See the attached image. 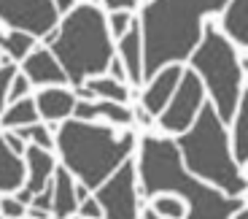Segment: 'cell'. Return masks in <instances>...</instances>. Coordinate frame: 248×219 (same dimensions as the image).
Wrapping results in <instances>:
<instances>
[{"instance_id":"6da1fadb","label":"cell","mask_w":248,"mask_h":219,"mask_svg":"<svg viewBox=\"0 0 248 219\" xmlns=\"http://www.w3.org/2000/svg\"><path fill=\"white\" fill-rule=\"evenodd\" d=\"M224 0H154L140 8L143 79L165 70L194 51L202 38V17L221 11Z\"/></svg>"},{"instance_id":"7a4b0ae2","label":"cell","mask_w":248,"mask_h":219,"mask_svg":"<svg viewBox=\"0 0 248 219\" xmlns=\"http://www.w3.org/2000/svg\"><path fill=\"white\" fill-rule=\"evenodd\" d=\"M138 176H140L143 195H156V192L181 195L189 203L186 219H232V214H237L243 208L240 198H224L216 189L205 187L186 173L178 146L168 138H154V135L143 138Z\"/></svg>"},{"instance_id":"3957f363","label":"cell","mask_w":248,"mask_h":219,"mask_svg":"<svg viewBox=\"0 0 248 219\" xmlns=\"http://www.w3.org/2000/svg\"><path fill=\"white\" fill-rule=\"evenodd\" d=\"M46 41L68 82L76 87H84L89 79L106 73L113 60L106 14L94 3H78L70 14H65L60 27L46 35Z\"/></svg>"},{"instance_id":"277c9868","label":"cell","mask_w":248,"mask_h":219,"mask_svg":"<svg viewBox=\"0 0 248 219\" xmlns=\"http://www.w3.org/2000/svg\"><path fill=\"white\" fill-rule=\"evenodd\" d=\"M132 144H135L132 133L116 135L106 125L78 119H65V125L57 130V149L62 154V163L68 173L78 176V182L87 189L103 187L119 170V165L127 163Z\"/></svg>"},{"instance_id":"5b68a950","label":"cell","mask_w":248,"mask_h":219,"mask_svg":"<svg viewBox=\"0 0 248 219\" xmlns=\"http://www.w3.org/2000/svg\"><path fill=\"white\" fill-rule=\"evenodd\" d=\"M178 152L192 173L218 184L230 198H237L246 189V182H243L240 170H237V163L230 154L224 122L218 119L213 106L200 108L194 127L178 138Z\"/></svg>"},{"instance_id":"8992f818","label":"cell","mask_w":248,"mask_h":219,"mask_svg":"<svg viewBox=\"0 0 248 219\" xmlns=\"http://www.w3.org/2000/svg\"><path fill=\"white\" fill-rule=\"evenodd\" d=\"M192 65L194 70H200V76L211 89L213 108H216L218 119L230 122L235 117L237 98H240V63H237L232 44L213 25L205 27L202 44L194 51Z\"/></svg>"},{"instance_id":"52a82bcc","label":"cell","mask_w":248,"mask_h":219,"mask_svg":"<svg viewBox=\"0 0 248 219\" xmlns=\"http://www.w3.org/2000/svg\"><path fill=\"white\" fill-rule=\"evenodd\" d=\"M0 22L27 35H49L60 27L54 0H0Z\"/></svg>"},{"instance_id":"ba28073f","label":"cell","mask_w":248,"mask_h":219,"mask_svg":"<svg viewBox=\"0 0 248 219\" xmlns=\"http://www.w3.org/2000/svg\"><path fill=\"white\" fill-rule=\"evenodd\" d=\"M94 201L100 203L106 219H138V192L132 163L119 165L116 173L103 187H97Z\"/></svg>"},{"instance_id":"9c48e42d","label":"cell","mask_w":248,"mask_h":219,"mask_svg":"<svg viewBox=\"0 0 248 219\" xmlns=\"http://www.w3.org/2000/svg\"><path fill=\"white\" fill-rule=\"evenodd\" d=\"M202 108V82L194 70H184L178 82V89L173 95V103L162 111L159 125L168 133H186L194 122V114Z\"/></svg>"},{"instance_id":"30bf717a","label":"cell","mask_w":248,"mask_h":219,"mask_svg":"<svg viewBox=\"0 0 248 219\" xmlns=\"http://www.w3.org/2000/svg\"><path fill=\"white\" fill-rule=\"evenodd\" d=\"M25 76L27 82L35 84V87H46V84H65L68 82V76L65 70L60 68V63L54 60L49 49H32L25 60Z\"/></svg>"},{"instance_id":"8fae6325","label":"cell","mask_w":248,"mask_h":219,"mask_svg":"<svg viewBox=\"0 0 248 219\" xmlns=\"http://www.w3.org/2000/svg\"><path fill=\"white\" fill-rule=\"evenodd\" d=\"M181 76H184V70H181L178 65H168L165 70H159L156 79L146 87V92H143V108L149 114L165 111V108H168V101L173 98L175 89H178Z\"/></svg>"},{"instance_id":"7c38bea8","label":"cell","mask_w":248,"mask_h":219,"mask_svg":"<svg viewBox=\"0 0 248 219\" xmlns=\"http://www.w3.org/2000/svg\"><path fill=\"white\" fill-rule=\"evenodd\" d=\"M25 157H27V187L25 189L35 198V195L44 192V187L51 182L57 165H54V157L46 149H38V146H27Z\"/></svg>"},{"instance_id":"4fadbf2b","label":"cell","mask_w":248,"mask_h":219,"mask_svg":"<svg viewBox=\"0 0 248 219\" xmlns=\"http://www.w3.org/2000/svg\"><path fill=\"white\" fill-rule=\"evenodd\" d=\"M76 95L68 92L62 87H49V89H41V95L35 98V108H38V117L49 119V122H60V119L70 117L76 108Z\"/></svg>"},{"instance_id":"5bb4252c","label":"cell","mask_w":248,"mask_h":219,"mask_svg":"<svg viewBox=\"0 0 248 219\" xmlns=\"http://www.w3.org/2000/svg\"><path fill=\"white\" fill-rule=\"evenodd\" d=\"M119 54H122V65L127 70L132 84L143 82V44H140V25L132 22L127 35L119 38Z\"/></svg>"},{"instance_id":"9a60e30c","label":"cell","mask_w":248,"mask_h":219,"mask_svg":"<svg viewBox=\"0 0 248 219\" xmlns=\"http://www.w3.org/2000/svg\"><path fill=\"white\" fill-rule=\"evenodd\" d=\"M76 119L78 122H92V119H108V122H116V125H130L132 122V111L127 106H119V103H89V101H78L73 108Z\"/></svg>"},{"instance_id":"2e32d148","label":"cell","mask_w":248,"mask_h":219,"mask_svg":"<svg viewBox=\"0 0 248 219\" xmlns=\"http://www.w3.org/2000/svg\"><path fill=\"white\" fill-rule=\"evenodd\" d=\"M54 211L57 219H70L78 208V201H76V184H73V176L68 173V168H54Z\"/></svg>"},{"instance_id":"e0dca14e","label":"cell","mask_w":248,"mask_h":219,"mask_svg":"<svg viewBox=\"0 0 248 219\" xmlns=\"http://www.w3.org/2000/svg\"><path fill=\"white\" fill-rule=\"evenodd\" d=\"M27 176V168L22 163V157L14 154L8 144L0 135V192H16L22 189V182Z\"/></svg>"},{"instance_id":"ac0fdd59","label":"cell","mask_w":248,"mask_h":219,"mask_svg":"<svg viewBox=\"0 0 248 219\" xmlns=\"http://www.w3.org/2000/svg\"><path fill=\"white\" fill-rule=\"evenodd\" d=\"M224 30L232 41L248 46V0H235L224 8Z\"/></svg>"},{"instance_id":"d6986e66","label":"cell","mask_w":248,"mask_h":219,"mask_svg":"<svg viewBox=\"0 0 248 219\" xmlns=\"http://www.w3.org/2000/svg\"><path fill=\"white\" fill-rule=\"evenodd\" d=\"M0 122H3V127H8V130H19V127H27V125H38L35 101L25 98V101H19V103H11V106L3 111Z\"/></svg>"},{"instance_id":"ffe728a7","label":"cell","mask_w":248,"mask_h":219,"mask_svg":"<svg viewBox=\"0 0 248 219\" xmlns=\"http://www.w3.org/2000/svg\"><path fill=\"white\" fill-rule=\"evenodd\" d=\"M32 46H35V38L27 35V33H0V49L8 54V60L11 63H16V60H27V54L32 51Z\"/></svg>"},{"instance_id":"44dd1931","label":"cell","mask_w":248,"mask_h":219,"mask_svg":"<svg viewBox=\"0 0 248 219\" xmlns=\"http://www.w3.org/2000/svg\"><path fill=\"white\" fill-rule=\"evenodd\" d=\"M84 87L89 89L92 95H100L103 101L108 103H119V106H124V101L130 98V92H127V87L119 82H113V79H108V76H97V79H89Z\"/></svg>"},{"instance_id":"7402d4cb","label":"cell","mask_w":248,"mask_h":219,"mask_svg":"<svg viewBox=\"0 0 248 219\" xmlns=\"http://www.w3.org/2000/svg\"><path fill=\"white\" fill-rule=\"evenodd\" d=\"M235 157L237 163H248V92L243 95L235 122Z\"/></svg>"},{"instance_id":"603a6c76","label":"cell","mask_w":248,"mask_h":219,"mask_svg":"<svg viewBox=\"0 0 248 219\" xmlns=\"http://www.w3.org/2000/svg\"><path fill=\"white\" fill-rule=\"evenodd\" d=\"M22 141H32V146H38V149H46L49 152L51 146H54V138L49 135V130H46L44 125H27V127H19V130H14Z\"/></svg>"},{"instance_id":"cb8c5ba5","label":"cell","mask_w":248,"mask_h":219,"mask_svg":"<svg viewBox=\"0 0 248 219\" xmlns=\"http://www.w3.org/2000/svg\"><path fill=\"white\" fill-rule=\"evenodd\" d=\"M154 214H159L162 219H184L186 208H184V203L175 201V198H156L154 201Z\"/></svg>"},{"instance_id":"d4e9b609","label":"cell","mask_w":248,"mask_h":219,"mask_svg":"<svg viewBox=\"0 0 248 219\" xmlns=\"http://www.w3.org/2000/svg\"><path fill=\"white\" fill-rule=\"evenodd\" d=\"M14 79H16V65H14L11 60H6V63L0 65V111L6 108V101H8V92H11Z\"/></svg>"},{"instance_id":"484cf974","label":"cell","mask_w":248,"mask_h":219,"mask_svg":"<svg viewBox=\"0 0 248 219\" xmlns=\"http://www.w3.org/2000/svg\"><path fill=\"white\" fill-rule=\"evenodd\" d=\"M111 33L113 35H119V38H124L127 35V30H130V25H132V17H130V11H119V14H111Z\"/></svg>"},{"instance_id":"4316f807","label":"cell","mask_w":248,"mask_h":219,"mask_svg":"<svg viewBox=\"0 0 248 219\" xmlns=\"http://www.w3.org/2000/svg\"><path fill=\"white\" fill-rule=\"evenodd\" d=\"M27 89H30V82H27V76H25V73H16V79H14V84H11V92H8V101H11V103L25 101Z\"/></svg>"},{"instance_id":"83f0119b","label":"cell","mask_w":248,"mask_h":219,"mask_svg":"<svg viewBox=\"0 0 248 219\" xmlns=\"http://www.w3.org/2000/svg\"><path fill=\"white\" fill-rule=\"evenodd\" d=\"M0 214L8 219H22L25 217V206L16 201V198H3L0 201Z\"/></svg>"},{"instance_id":"f1b7e54d","label":"cell","mask_w":248,"mask_h":219,"mask_svg":"<svg viewBox=\"0 0 248 219\" xmlns=\"http://www.w3.org/2000/svg\"><path fill=\"white\" fill-rule=\"evenodd\" d=\"M54 206V184H46L44 192H38L35 198H32V208H41V211H49V208Z\"/></svg>"},{"instance_id":"f546056e","label":"cell","mask_w":248,"mask_h":219,"mask_svg":"<svg viewBox=\"0 0 248 219\" xmlns=\"http://www.w3.org/2000/svg\"><path fill=\"white\" fill-rule=\"evenodd\" d=\"M78 214L84 219H103V208H100V203L94 201V198H87V201L78 206Z\"/></svg>"},{"instance_id":"4dcf8cb0","label":"cell","mask_w":248,"mask_h":219,"mask_svg":"<svg viewBox=\"0 0 248 219\" xmlns=\"http://www.w3.org/2000/svg\"><path fill=\"white\" fill-rule=\"evenodd\" d=\"M3 141H6V144H8V149H11L14 154H19V157H22V154L27 152L25 141H22V138H19L16 133H6V135H3Z\"/></svg>"},{"instance_id":"1f68e13d","label":"cell","mask_w":248,"mask_h":219,"mask_svg":"<svg viewBox=\"0 0 248 219\" xmlns=\"http://www.w3.org/2000/svg\"><path fill=\"white\" fill-rule=\"evenodd\" d=\"M103 6H106L111 14H119V11H132L138 3H135V0H106Z\"/></svg>"},{"instance_id":"d6a6232c","label":"cell","mask_w":248,"mask_h":219,"mask_svg":"<svg viewBox=\"0 0 248 219\" xmlns=\"http://www.w3.org/2000/svg\"><path fill=\"white\" fill-rule=\"evenodd\" d=\"M108 68H111V79H113V82L122 84L124 79H127V70H124L122 60H111V65H108Z\"/></svg>"},{"instance_id":"836d02e7","label":"cell","mask_w":248,"mask_h":219,"mask_svg":"<svg viewBox=\"0 0 248 219\" xmlns=\"http://www.w3.org/2000/svg\"><path fill=\"white\" fill-rule=\"evenodd\" d=\"M87 192H89V189L84 187V184H76V201H78V206H81V203H84V201L89 198Z\"/></svg>"},{"instance_id":"e575fe53","label":"cell","mask_w":248,"mask_h":219,"mask_svg":"<svg viewBox=\"0 0 248 219\" xmlns=\"http://www.w3.org/2000/svg\"><path fill=\"white\" fill-rule=\"evenodd\" d=\"M16 201L22 203V206H27V203H32V195L27 192V189H19V195H16Z\"/></svg>"},{"instance_id":"d590c367","label":"cell","mask_w":248,"mask_h":219,"mask_svg":"<svg viewBox=\"0 0 248 219\" xmlns=\"http://www.w3.org/2000/svg\"><path fill=\"white\" fill-rule=\"evenodd\" d=\"M138 119H140V122H143V125H149V122H151V114L149 111H146V108H138Z\"/></svg>"},{"instance_id":"8d00e7d4","label":"cell","mask_w":248,"mask_h":219,"mask_svg":"<svg viewBox=\"0 0 248 219\" xmlns=\"http://www.w3.org/2000/svg\"><path fill=\"white\" fill-rule=\"evenodd\" d=\"M30 219H46V211H41V208H30Z\"/></svg>"},{"instance_id":"74e56055","label":"cell","mask_w":248,"mask_h":219,"mask_svg":"<svg viewBox=\"0 0 248 219\" xmlns=\"http://www.w3.org/2000/svg\"><path fill=\"white\" fill-rule=\"evenodd\" d=\"M143 219H162V217H159V214H154V211H151V208H149V211L143 214Z\"/></svg>"},{"instance_id":"f35d334b","label":"cell","mask_w":248,"mask_h":219,"mask_svg":"<svg viewBox=\"0 0 248 219\" xmlns=\"http://www.w3.org/2000/svg\"><path fill=\"white\" fill-rule=\"evenodd\" d=\"M237 219H248V208L246 211H237Z\"/></svg>"},{"instance_id":"ab89813d","label":"cell","mask_w":248,"mask_h":219,"mask_svg":"<svg viewBox=\"0 0 248 219\" xmlns=\"http://www.w3.org/2000/svg\"><path fill=\"white\" fill-rule=\"evenodd\" d=\"M243 65H246V70H248V60H246V63H243Z\"/></svg>"},{"instance_id":"60d3db41","label":"cell","mask_w":248,"mask_h":219,"mask_svg":"<svg viewBox=\"0 0 248 219\" xmlns=\"http://www.w3.org/2000/svg\"><path fill=\"white\" fill-rule=\"evenodd\" d=\"M246 187H248V184H246Z\"/></svg>"},{"instance_id":"b9f144b4","label":"cell","mask_w":248,"mask_h":219,"mask_svg":"<svg viewBox=\"0 0 248 219\" xmlns=\"http://www.w3.org/2000/svg\"><path fill=\"white\" fill-rule=\"evenodd\" d=\"M0 219H3V217H0Z\"/></svg>"}]
</instances>
